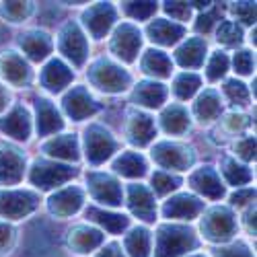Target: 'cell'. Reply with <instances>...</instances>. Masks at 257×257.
<instances>
[{
  "mask_svg": "<svg viewBox=\"0 0 257 257\" xmlns=\"http://www.w3.org/2000/svg\"><path fill=\"white\" fill-rule=\"evenodd\" d=\"M198 245L196 232L189 226H171L165 224L159 228L157 234V249L155 257H179L185 251Z\"/></svg>",
  "mask_w": 257,
  "mask_h": 257,
  "instance_id": "obj_1",
  "label": "cell"
},
{
  "mask_svg": "<svg viewBox=\"0 0 257 257\" xmlns=\"http://www.w3.org/2000/svg\"><path fill=\"white\" fill-rule=\"evenodd\" d=\"M89 76L95 87L105 93H119L130 84V74L109 60H99L97 64H93Z\"/></svg>",
  "mask_w": 257,
  "mask_h": 257,
  "instance_id": "obj_2",
  "label": "cell"
},
{
  "mask_svg": "<svg viewBox=\"0 0 257 257\" xmlns=\"http://www.w3.org/2000/svg\"><path fill=\"white\" fill-rule=\"evenodd\" d=\"M60 52L66 56L68 60H72L74 66H82L84 60L89 56V46L84 33L80 31V27L76 23H66L60 31V39H58Z\"/></svg>",
  "mask_w": 257,
  "mask_h": 257,
  "instance_id": "obj_3",
  "label": "cell"
},
{
  "mask_svg": "<svg viewBox=\"0 0 257 257\" xmlns=\"http://www.w3.org/2000/svg\"><path fill=\"white\" fill-rule=\"evenodd\" d=\"M202 230L206 234V239H210V241H226L234 234V230H237V220H234L230 210L214 208L202 220Z\"/></svg>",
  "mask_w": 257,
  "mask_h": 257,
  "instance_id": "obj_4",
  "label": "cell"
},
{
  "mask_svg": "<svg viewBox=\"0 0 257 257\" xmlns=\"http://www.w3.org/2000/svg\"><path fill=\"white\" fill-rule=\"evenodd\" d=\"M115 140L113 136L105 130L103 125H91L87 134H84V148H87V159L93 165H99L103 161H107L113 151H115Z\"/></svg>",
  "mask_w": 257,
  "mask_h": 257,
  "instance_id": "obj_5",
  "label": "cell"
},
{
  "mask_svg": "<svg viewBox=\"0 0 257 257\" xmlns=\"http://www.w3.org/2000/svg\"><path fill=\"white\" fill-rule=\"evenodd\" d=\"M37 196L31 191H0V216L19 220L37 208Z\"/></svg>",
  "mask_w": 257,
  "mask_h": 257,
  "instance_id": "obj_6",
  "label": "cell"
},
{
  "mask_svg": "<svg viewBox=\"0 0 257 257\" xmlns=\"http://www.w3.org/2000/svg\"><path fill=\"white\" fill-rule=\"evenodd\" d=\"M74 173L76 171L68 165H56V163L39 161L31 169V183L37 185L39 189H50V187H56L64 181H68L70 177H74Z\"/></svg>",
  "mask_w": 257,
  "mask_h": 257,
  "instance_id": "obj_7",
  "label": "cell"
},
{
  "mask_svg": "<svg viewBox=\"0 0 257 257\" xmlns=\"http://www.w3.org/2000/svg\"><path fill=\"white\" fill-rule=\"evenodd\" d=\"M153 159L165 167V169H175V171H185L194 163V155L189 148L175 144V142H161L153 148Z\"/></svg>",
  "mask_w": 257,
  "mask_h": 257,
  "instance_id": "obj_8",
  "label": "cell"
},
{
  "mask_svg": "<svg viewBox=\"0 0 257 257\" xmlns=\"http://www.w3.org/2000/svg\"><path fill=\"white\" fill-rule=\"evenodd\" d=\"M140 44H142V37H140L138 27L123 23L121 27H117L111 39V52L123 62H134L140 52Z\"/></svg>",
  "mask_w": 257,
  "mask_h": 257,
  "instance_id": "obj_9",
  "label": "cell"
},
{
  "mask_svg": "<svg viewBox=\"0 0 257 257\" xmlns=\"http://www.w3.org/2000/svg\"><path fill=\"white\" fill-rule=\"evenodd\" d=\"M89 189L91 196L107 206H119L121 204V185L105 173H91L89 175Z\"/></svg>",
  "mask_w": 257,
  "mask_h": 257,
  "instance_id": "obj_10",
  "label": "cell"
},
{
  "mask_svg": "<svg viewBox=\"0 0 257 257\" xmlns=\"http://www.w3.org/2000/svg\"><path fill=\"white\" fill-rule=\"evenodd\" d=\"M64 109H66L68 117H72L74 121H80V119L91 117L99 109V105L95 103V99L89 95V91L84 87H74L64 97Z\"/></svg>",
  "mask_w": 257,
  "mask_h": 257,
  "instance_id": "obj_11",
  "label": "cell"
},
{
  "mask_svg": "<svg viewBox=\"0 0 257 257\" xmlns=\"http://www.w3.org/2000/svg\"><path fill=\"white\" fill-rule=\"evenodd\" d=\"M113 21H115V9L109 3H99L84 13V25H87V29L95 39H101L109 31Z\"/></svg>",
  "mask_w": 257,
  "mask_h": 257,
  "instance_id": "obj_12",
  "label": "cell"
},
{
  "mask_svg": "<svg viewBox=\"0 0 257 257\" xmlns=\"http://www.w3.org/2000/svg\"><path fill=\"white\" fill-rule=\"evenodd\" d=\"M84 202V196H82V189L78 187H64L60 189L58 194H54L48 202L50 206V212L54 216H60V218H66V216H72L74 212H78V208L82 206Z\"/></svg>",
  "mask_w": 257,
  "mask_h": 257,
  "instance_id": "obj_13",
  "label": "cell"
},
{
  "mask_svg": "<svg viewBox=\"0 0 257 257\" xmlns=\"http://www.w3.org/2000/svg\"><path fill=\"white\" fill-rule=\"evenodd\" d=\"M127 206H130L132 214H136L138 218L153 222L157 216V206H155V198L144 185H130L127 187Z\"/></svg>",
  "mask_w": 257,
  "mask_h": 257,
  "instance_id": "obj_14",
  "label": "cell"
},
{
  "mask_svg": "<svg viewBox=\"0 0 257 257\" xmlns=\"http://www.w3.org/2000/svg\"><path fill=\"white\" fill-rule=\"evenodd\" d=\"M202 210H204V202H200L198 198L189 196V194H181V196L171 198L163 206L165 218H179V220L196 218Z\"/></svg>",
  "mask_w": 257,
  "mask_h": 257,
  "instance_id": "obj_15",
  "label": "cell"
},
{
  "mask_svg": "<svg viewBox=\"0 0 257 257\" xmlns=\"http://www.w3.org/2000/svg\"><path fill=\"white\" fill-rule=\"evenodd\" d=\"M25 169V159L11 146H0V185H13L21 181Z\"/></svg>",
  "mask_w": 257,
  "mask_h": 257,
  "instance_id": "obj_16",
  "label": "cell"
},
{
  "mask_svg": "<svg viewBox=\"0 0 257 257\" xmlns=\"http://www.w3.org/2000/svg\"><path fill=\"white\" fill-rule=\"evenodd\" d=\"M189 183L194 185V189H198L200 194H204L210 200H218V198L224 196V185L220 183L218 173L212 167L198 169L196 173L189 177Z\"/></svg>",
  "mask_w": 257,
  "mask_h": 257,
  "instance_id": "obj_17",
  "label": "cell"
},
{
  "mask_svg": "<svg viewBox=\"0 0 257 257\" xmlns=\"http://www.w3.org/2000/svg\"><path fill=\"white\" fill-rule=\"evenodd\" d=\"M0 130L15 140H27L31 132V119L25 107H15L9 115L0 119Z\"/></svg>",
  "mask_w": 257,
  "mask_h": 257,
  "instance_id": "obj_18",
  "label": "cell"
},
{
  "mask_svg": "<svg viewBox=\"0 0 257 257\" xmlns=\"http://www.w3.org/2000/svg\"><path fill=\"white\" fill-rule=\"evenodd\" d=\"M0 72H3V76L11 84H17V87L25 84L29 80V74H31L27 62L15 52H7V54L0 56Z\"/></svg>",
  "mask_w": 257,
  "mask_h": 257,
  "instance_id": "obj_19",
  "label": "cell"
},
{
  "mask_svg": "<svg viewBox=\"0 0 257 257\" xmlns=\"http://www.w3.org/2000/svg\"><path fill=\"white\" fill-rule=\"evenodd\" d=\"M101 243H103V232L97 228H91L87 224L72 228L70 237H68V245L74 253H89V251L97 249Z\"/></svg>",
  "mask_w": 257,
  "mask_h": 257,
  "instance_id": "obj_20",
  "label": "cell"
},
{
  "mask_svg": "<svg viewBox=\"0 0 257 257\" xmlns=\"http://www.w3.org/2000/svg\"><path fill=\"white\" fill-rule=\"evenodd\" d=\"M37 134L39 136H50V134H56L58 130H62V117L58 113L56 107L48 101V99H37Z\"/></svg>",
  "mask_w": 257,
  "mask_h": 257,
  "instance_id": "obj_21",
  "label": "cell"
},
{
  "mask_svg": "<svg viewBox=\"0 0 257 257\" xmlns=\"http://www.w3.org/2000/svg\"><path fill=\"white\" fill-rule=\"evenodd\" d=\"M72 80V70L60 60H52L41 72V84L52 93H60Z\"/></svg>",
  "mask_w": 257,
  "mask_h": 257,
  "instance_id": "obj_22",
  "label": "cell"
},
{
  "mask_svg": "<svg viewBox=\"0 0 257 257\" xmlns=\"http://www.w3.org/2000/svg\"><path fill=\"white\" fill-rule=\"evenodd\" d=\"M21 48L25 50V54L31 60L39 62V60L48 58L54 44H52V37L44 31H27L25 35H21Z\"/></svg>",
  "mask_w": 257,
  "mask_h": 257,
  "instance_id": "obj_23",
  "label": "cell"
},
{
  "mask_svg": "<svg viewBox=\"0 0 257 257\" xmlns=\"http://www.w3.org/2000/svg\"><path fill=\"white\" fill-rule=\"evenodd\" d=\"M148 35L155 44L161 46H173L185 35V29L179 23H173V21H167V19H157L155 23H151L148 27Z\"/></svg>",
  "mask_w": 257,
  "mask_h": 257,
  "instance_id": "obj_24",
  "label": "cell"
},
{
  "mask_svg": "<svg viewBox=\"0 0 257 257\" xmlns=\"http://www.w3.org/2000/svg\"><path fill=\"white\" fill-rule=\"evenodd\" d=\"M155 136H157V127L153 117L144 113H134L130 117V123H127V138H130V142L138 146H146Z\"/></svg>",
  "mask_w": 257,
  "mask_h": 257,
  "instance_id": "obj_25",
  "label": "cell"
},
{
  "mask_svg": "<svg viewBox=\"0 0 257 257\" xmlns=\"http://www.w3.org/2000/svg\"><path fill=\"white\" fill-rule=\"evenodd\" d=\"M177 62L183 68H198L202 66L206 56V41L202 37H191L177 50Z\"/></svg>",
  "mask_w": 257,
  "mask_h": 257,
  "instance_id": "obj_26",
  "label": "cell"
},
{
  "mask_svg": "<svg viewBox=\"0 0 257 257\" xmlns=\"http://www.w3.org/2000/svg\"><path fill=\"white\" fill-rule=\"evenodd\" d=\"M165 99H167V87L155 80L140 82L134 91V101L144 107H161Z\"/></svg>",
  "mask_w": 257,
  "mask_h": 257,
  "instance_id": "obj_27",
  "label": "cell"
},
{
  "mask_svg": "<svg viewBox=\"0 0 257 257\" xmlns=\"http://www.w3.org/2000/svg\"><path fill=\"white\" fill-rule=\"evenodd\" d=\"M161 123H163V130L167 134H185L187 127H189V115H187V109L181 105H171L169 109L163 111L161 115Z\"/></svg>",
  "mask_w": 257,
  "mask_h": 257,
  "instance_id": "obj_28",
  "label": "cell"
},
{
  "mask_svg": "<svg viewBox=\"0 0 257 257\" xmlns=\"http://www.w3.org/2000/svg\"><path fill=\"white\" fill-rule=\"evenodd\" d=\"M44 151L50 157L56 159H66V161H78V142L74 136L64 134V136H56L54 140H50Z\"/></svg>",
  "mask_w": 257,
  "mask_h": 257,
  "instance_id": "obj_29",
  "label": "cell"
},
{
  "mask_svg": "<svg viewBox=\"0 0 257 257\" xmlns=\"http://www.w3.org/2000/svg\"><path fill=\"white\" fill-rule=\"evenodd\" d=\"M87 218L99 226H103L107 232L111 234H119L125 226H127V218L123 214H113V212H105L99 208H89L87 210Z\"/></svg>",
  "mask_w": 257,
  "mask_h": 257,
  "instance_id": "obj_30",
  "label": "cell"
},
{
  "mask_svg": "<svg viewBox=\"0 0 257 257\" xmlns=\"http://www.w3.org/2000/svg\"><path fill=\"white\" fill-rule=\"evenodd\" d=\"M142 68L144 72L153 74V76H169L171 74V68H173V62L171 58L165 54V52H159V50H148L142 58Z\"/></svg>",
  "mask_w": 257,
  "mask_h": 257,
  "instance_id": "obj_31",
  "label": "cell"
},
{
  "mask_svg": "<svg viewBox=\"0 0 257 257\" xmlns=\"http://www.w3.org/2000/svg\"><path fill=\"white\" fill-rule=\"evenodd\" d=\"M113 169L119 175L134 179V177H142L146 173V161L138 153H123L115 159Z\"/></svg>",
  "mask_w": 257,
  "mask_h": 257,
  "instance_id": "obj_32",
  "label": "cell"
},
{
  "mask_svg": "<svg viewBox=\"0 0 257 257\" xmlns=\"http://www.w3.org/2000/svg\"><path fill=\"white\" fill-rule=\"evenodd\" d=\"M220 97L216 91H206L204 95H200V99L196 101V107H194V113L200 121H212L220 115Z\"/></svg>",
  "mask_w": 257,
  "mask_h": 257,
  "instance_id": "obj_33",
  "label": "cell"
},
{
  "mask_svg": "<svg viewBox=\"0 0 257 257\" xmlns=\"http://www.w3.org/2000/svg\"><path fill=\"white\" fill-rule=\"evenodd\" d=\"M151 243H153L151 232L142 226L130 230L125 237V249L130 253V257H148L151 255Z\"/></svg>",
  "mask_w": 257,
  "mask_h": 257,
  "instance_id": "obj_34",
  "label": "cell"
},
{
  "mask_svg": "<svg viewBox=\"0 0 257 257\" xmlns=\"http://www.w3.org/2000/svg\"><path fill=\"white\" fill-rule=\"evenodd\" d=\"M222 173L230 185H245L251 181V171L232 159H222Z\"/></svg>",
  "mask_w": 257,
  "mask_h": 257,
  "instance_id": "obj_35",
  "label": "cell"
},
{
  "mask_svg": "<svg viewBox=\"0 0 257 257\" xmlns=\"http://www.w3.org/2000/svg\"><path fill=\"white\" fill-rule=\"evenodd\" d=\"M200 76H196V74H191V72H183V74H179L177 76V80H175V84H173V93L179 97V99H189L191 95H194L198 89H200Z\"/></svg>",
  "mask_w": 257,
  "mask_h": 257,
  "instance_id": "obj_36",
  "label": "cell"
},
{
  "mask_svg": "<svg viewBox=\"0 0 257 257\" xmlns=\"http://www.w3.org/2000/svg\"><path fill=\"white\" fill-rule=\"evenodd\" d=\"M243 39V31L241 27L234 23V21H222L218 25V41L224 46H237Z\"/></svg>",
  "mask_w": 257,
  "mask_h": 257,
  "instance_id": "obj_37",
  "label": "cell"
},
{
  "mask_svg": "<svg viewBox=\"0 0 257 257\" xmlns=\"http://www.w3.org/2000/svg\"><path fill=\"white\" fill-rule=\"evenodd\" d=\"M31 3H5L3 5V17L9 19L11 23H21L31 15Z\"/></svg>",
  "mask_w": 257,
  "mask_h": 257,
  "instance_id": "obj_38",
  "label": "cell"
},
{
  "mask_svg": "<svg viewBox=\"0 0 257 257\" xmlns=\"http://www.w3.org/2000/svg\"><path fill=\"white\" fill-rule=\"evenodd\" d=\"M181 185V179L171 175V173H165V171H157V173L153 175V189L157 191L159 196H165L169 194V191H173Z\"/></svg>",
  "mask_w": 257,
  "mask_h": 257,
  "instance_id": "obj_39",
  "label": "cell"
},
{
  "mask_svg": "<svg viewBox=\"0 0 257 257\" xmlns=\"http://www.w3.org/2000/svg\"><path fill=\"white\" fill-rule=\"evenodd\" d=\"M228 70V58L224 52H214L210 62H208V68H206V74L210 80H218L226 74Z\"/></svg>",
  "mask_w": 257,
  "mask_h": 257,
  "instance_id": "obj_40",
  "label": "cell"
},
{
  "mask_svg": "<svg viewBox=\"0 0 257 257\" xmlns=\"http://www.w3.org/2000/svg\"><path fill=\"white\" fill-rule=\"evenodd\" d=\"M224 95L232 105H247L249 103V91L241 80H228L224 84Z\"/></svg>",
  "mask_w": 257,
  "mask_h": 257,
  "instance_id": "obj_41",
  "label": "cell"
},
{
  "mask_svg": "<svg viewBox=\"0 0 257 257\" xmlns=\"http://www.w3.org/2000/svg\"><path fill=\"white\" fill-rule=\"evenodd\" d=\"M123 13L127 17H132V19H148V17H153L157 13V5L155 3H123Z\"/></svg>",
  "mask_w": 257,
  "mask_h": 257,
  "instance_id": "obj_42",
  "label": "cell"
},
{
  "mask_svg": "<svg viewBox=\"0 0 257 257\" xmlns=\"http://www.w3.org/2000/svg\"><path fill=\"white\" fill-rule=\"evenodd\" d=\"M165 13L173 19V21H187L189 19V15H191V7H189V3H165Z\"/></svg>",
  "mask_w": 257,
  "mask_h": 257,
  "instance_id": "obj_43",
  "label": "cell"
},
{
  "mask_svg": "<svg viewBox=\"0 0 257 257\" xmlns=\"http://www.w3.org/2000/svg\"><path fill=\"white\" fill-rule=\"evenodd\" d=\"M230 11L234 13V17L239 21H243L247 25H251L255 21V5L253 3H237V5L230 7Z\"/></svg>",
  "mask_w": 257,
  "mask_h": 257,
  "instance_id": "obj_44",
  "label": "cell"
},
{
  "mask_svg": "<svg viewBox=\"0 0 257 257\" xmlns=\"http://www.w3.org/2000/svg\"><path fill=\"white\" fill-rule=\"evenodd\" d=\"M234 70H237L239 74H243V76L253 72V56H251V52L241 50V52L234 54Z\"/></svg>",
  "mask_w": 257,
  "mask_h": 257,
  "instance_id": "obj_45",
  "label": "cell"
},
{
  "mask_svg": "<svg viewBox=\"0 0 257 257\" xmlns=\"http://www.w3.org/2000/svg\"><path fill=\"white\" fill-rule=\"evenodd\" d=\"M216 257H253L251 255V249L243 243H234L230 247H222V249H216L214 253Z\"/></svg>",
  "mask_w": 257,
  "mask_h": 257,
  "instance_id": "obj_46",
  "label": "cell"
},
{
  "mask_svg": "<svg viewBox=\"0 0 257 257\" xmlns=\"http://www.w3.org/2000/svg\"><path fill=\"white\" fill-rule=\"evenodd\" d=\"M249 123V117L247 115H241V113H230L224 117V130L230 132V134H237L241 132L243 127H247Z\"/></svg>",
  "mask_w": 257,
  "mask_h": 257,
  "instance_id": "obj_47",
  "label": "cell"
},
{
  "mask_svg": "<svg viewBox=\"0 0 257 257\" xmlns=\"http://www.w3.org/2000/svg\"><path fill=\"white\" fill-rule=\"evenodd\" d=\"M234 153H237L241 159H245V161H251L255 157V140H253V136L241 138L237 144H234Z\"/></svg>",
  "mask_w": 257,
  "mask_h": 257,
  "instance_id": "obj_48",
  "label": "cell"
},
{
  "mask_svg": "<svg viewBox=\"0 0 257 257\" xmlns=\"http://www.w3.org/2000/svg\"><path fill=\"white\" fill-rule=\"evenodd\" d=\"M216 19H220V13H218V9H212L210 13L202 15V17L198 19L196 29H198V31H204V33H208V31L212 29V25L216 23Z\"/></svg>",
  "mask_w": 257,
  "mask_h": 257,
  "instance_id": "obj_49",
  "label": "cell"
},
{
  "mask_svg": "<svg viewBox=\"0 0 257 257\" xmlns=\"http://www.w3.org/2000/svg\"><path fill=\"white\" fill-rule=\"evenodd\" d=\"M13 239H15V230L7 222H0V253L11 249Z\"/></svg>",
  "mask_w": 257,
  "mask_h": 257,
  "instance_id": "obj_50",
  "label": "cell"
},
{
  "mask_svg": "<svg viewBox=\"0 0 257 257\" xmlns=\"http://www.w3.org/2000/svg\"><path fill=\"white\" fill-rule=\"evenodd\" d=\"M253 198H255V191L253 189H239L237 194L230 198V202H232V206H245V204L253 202Z\"/></svg>",
  "mask_w": 257,
  "mask_h": 257,
  "instance_id": "obj_51",
  "label": "cell"
},
{
  "mask_svg": "<svg viewBox=\"0 0 257 257\" xmlns=\"http://www.w3.org/2000/svg\"><path fill=\"white\" fill-rule=\"evenodd\" d=\"M95 257H123V253H121V249H119V245H115V243H111V245H107V247H103Z\"/></svg>",
  "mask_w": 257,
  "mask_h": 257,
  "instance_id": "obj_52",
  "label": "cell"
},
{
  "mask_svg": "<svg viewBox=\"0 0 257 257\" xmlns=\"http://www.w3.org/2000/svg\"><path fill=\"white\" fill-rule=\"evenodd\" d=\"M245 220H247V230H249L251 234H255V210H249V212H247Z\"/></svg>",
  "mask_w": 257,
  "mask_h": 257,
  "instance_id": "obj_53",
  "label": "cell"
},
{
  "mask_svg": "<svg viewBox=\"0 0 257 257\" xmlns=\"http://www.w3.org/2000/svg\"><path fill=\"white\" fill-rule=\"evenodd\" d=\"M7 103H9V93H7L5 87H0V111L7 107Z\"/></svg>",
  "mask_w": 257,
  "mask_h": 257,
  "instance_id": "obj_54",
  "label": "cell"
},
{
  "mask_svg": "<svg viewBox=\"0 0 257 257\" xmlns=\"http://www.w3.org/2000/svg\"><path fill=\"white\" fill-rule=\"evenodd\" d=\"M191 257H204V255H191Z\"/></svg>",
  "mask_w": 257,
  "mask_h": 257,
  "instance_id": "obj_55",
  "label": "cell"
}]
</instances>
